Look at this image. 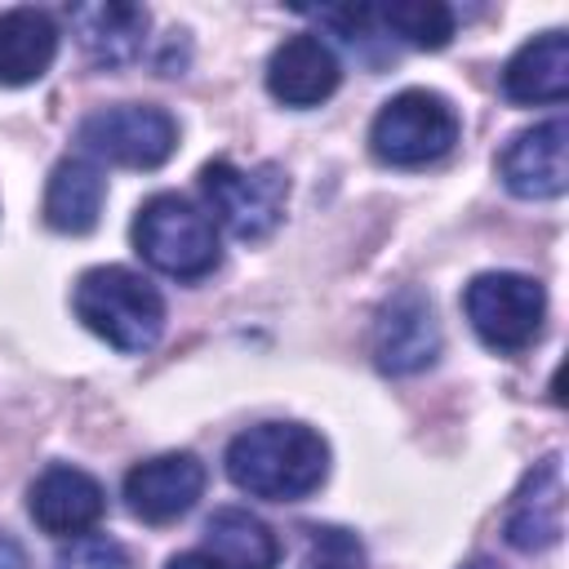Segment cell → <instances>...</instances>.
Listing matches in <instances>:
<instances>
[{"mask_svg":"<svg viewBox=\"0 0 569 569\" xmlns=\"http://www.w3.org/2000/svg\"><path fill=\"white\" fill-rule=\"evenodd\" d=\"M227 476L253 498L298 502L325 485L329 445L302 422H258L227 445Z\"/></svg>","mask_w":569,"mask_h":569,"instance_id":"obj_1","label":"cell"},{"mask_svg":"<svg viewBox=\"0 0 569 569\" xmlns=\"http://www.w3.org/2000/svg\"><path fill=\"white\" fill-rule=\"evenodd\" d=\"M76 316L116 351H151L164 333V298L129 267H93L76 280Z\"/></svg>","mask_w":569,"mask_h":569,"instance_id":"obj_2","label":"cell"},{"mask_svg":"<svg viewBox=\"0 0 569 569\" xmlns=\"http://www.w3.org/2000/svg\"><path fill=\"white\" fill-rule=\"evenodd\" d=\"M133 249L173 280H200L218 267V231L213 218L191 200L160 191L133 218Z\"/></svg>","mask_w":569,"mask_h":569,"instance_id":"obj_3","label":"cell"},{"mask_svg":"<svg viewBox=\"0 0 569 569\" xmlns=\"http://www.w3.org/2000/svg\"><path fill=\"white\" fill-rule=\"evenodd\" d=\"M453 142H458V111L431 89L396 93L391 102H382V111L369 124L373 156L396 169L431 164V160L449 156Z\"/></svg>","mask_w":569,"mask_h":569,"instance_id":"obj_4","label":"cell"},{"mask_svg":"<svg viewBox=\"0 0 569 569\" xmlns=\"http://www.w3.org/2000/svg\"><path fill=\"white\" fill-rule=\"evenodd\" d=\"M200 191L213 209V218L236 236V240H262L280 227L284 200H289V178L280 164H231V160H209L200 169Z\"/></svg>","mask_w":569,"mask_h":569,"instance_id":"obj_5","label":"cell"},{"mask_svg":"<svg viewBox=\"0 0 569 569\" xmlns=\"http://www.w3.org/2000/svg\"><path fill=\"white\" fill-rule=\"evenodd\" d=\"M462 311L476 329V338L502 356H516L538 342L542 316H547V293L533 276L520 271H485L467 284Z\"/></svg>","mask_w":569,"mask_h":569,"instance_id":"obj_6","label":"cell"},{"mask_svg":"<svg viewBox=\"0 0 569 569\" xmlns=\"http://www.w3.org/2000/svg\"><path fill=\"white\" fill-rule=\"evenodd\" d=\"M76 142L93 160H107L120 169H156L173 156L178 124L164 107L120 102V107H102V111L84 116L76 129Z\"/></svg>","mask_w":569,"mask_h":569,"instance_id":"obj_7","label":"cell"},{"mask_svg":"<svg viewBox=\"0 0 569 569\" xmlns=\"http://www.w3.org/2000/svg\"><path fill=\"white\" fill-rule=\"evenodd\" d=\"M440 356V325L422 289H400L373 320V360L382 373H418Z\"/></svg>","mask_w":569,"mask_h":569,"instance_id":"obj_8","label":"cell"},{"mask_svg":"<svg viewBox=\"0 0 569 569\" xmlns=\"http://www.w3.org/2000/svg\"><path fill=\"white\" fill-rule=\"evenodd\" d=\"M204 493V462L196 453H160L124 476V502L147 525H169Z\"/></svg>","mask_w":569,"mask_h":569,"instance_id":"obj_9","label":"cell"},{"mask_svg":"<svg viewBox=\"0 0 569 569\" xmlns=\"http://www.w3.org/2000/svg\"><path fill=\"white\" fill-rule=\"evenodd\" d=\"M565 142H569V124L560 116L516 133L507 142V151L498 156V173H502L507 191L520 196V200H556V196H565V187H569Z\"/></svg>","mask_w":569,"mask_h":569,"instance_id":"obj_10","label":"cell"},{"mask_svg":"<svg viewBox=\"0 0 569 569\" xmlns=\"http://www.w3.org/2000/svg\"><path fill=\"white\" fill-rule=\"evenodd\" d=\"M502 533L516 551H547L560 542V533H565V462H560V453H547L520 480V489L507 507Z\"/></svg>","mask_w":569,"mask_h":569,"instance_id":"obj_11","label":"cell"},{"mask_svg":"<svg viewBox=\"0 0 569 569\" xmlns=\"http://www.w3.org/2000/svg\"><path fill=\"white\" fill-rule=\"evenodd\" d=\"M67 18H71L76 44L84 49V58H89L93 67L120 71V67H129V62L142 58L147 27H151V13H147L142 4L89 0V4H71Z\"/></svg>","mask_w":569,"mask_h":569,"instance_id":"obj_12","label":"cell"},{"mask_svg":"<svg viewBox=\"0 0 569 569\" xmlns=\"http://www.w3.org/2000/svg\"><path fill=\"white\" fill-rule=\"evenodd\" d=\"M107 511L102 485L80 467H49L31 485V520L53 538H80L89 533Z\"/></svg>","mask_w":569,"mask_h":569,"instance_id":"obj_13","label":"cell"},{"mask_svg":"<svg viewBox=\"0 0 569 569\" xmlns=\"http://www.w3.org/2000/svg\"><path fill=\"white\" fill-rule=\"evenodd\" d=\"M342 71L320 36H289L267 62V89L284 107H316L338 89Z\"/></svg>","mask_w":569,"mask_h":569,"instance_id":"obj_14","label":"cell"},{"mask_svg":"<svg viewBox=\"0 0 569 569\" xmlns=\"http://www.w3.org/2000/svg\"><path fill=\"white\" fill-rule=\"evenodd\" d=\"M58 58V27L44 9H4L0 13V84H36Z\"/></svg>","mask_w":569,"mask_h":569,"instance_id":"obj_15","label":"cell"},{"mask_svg":"<svg viewBox=\"0 0 569 569\" xmlns=\"http://www.w3.org/2000/svg\"><path fill=\"white\" fill-rule=\"evenodd\" d=\"M502 93L511 102H565L569 93V36L542 31L529 44L516 49V58L502 71Z\"/></svg>","mask_w":569,"mask_h":569,"instance_id":"obj_16","label":"cell"},{"mask_svg":"<svg viewBox=\"0 0 569 569\" xmlns=\"http://www.w3.org/2000/svg\"><path fill=\"white\" fill-rule=\"evenodd\" d=\"M102 196H107V182H102L98 164H89L84 156H67L49 173V187H44V222L53 231H62V236H84V231L98 227Z\"/></svg>","mask_w":569,"mask_h":569,"instance_id":"obj_17","label":"cell"},{"mask_svg":"<svg viewBox=\"0 0 569 569\" xmlns=\"http://www.w3.org/2000/svg\"><path fill=\"white\" fill-rule=\"evenodd\" d=\"M204 542L222 569H276V560H280L276 533L258 516H249L244 507L213 511L204 525Z\"/></svg>","mask_w":569,"mask_h":569,"instance_id":"obj_18","label":"cell"},{"mask_svg":"<svg viewBox=\"0 0 569 569\" xmlns=\"http://www.w3.org/2000/svg\"><path fill=\"white\" fill-rule=\"evenodd\" d=\"M373 22L413 49H445L458 27L453 9L440 0H400V4L373 9Z\"/></svg>","mask_w":569,"mask_h":569,"instance_id":"obj_19","label":"cell"},{"mask_svg":"<svg viewBox=\"0 0 569 569\" xmlns=\"http://www.w3.org/2000/svg\"><path fill=\"white\" fill-rule=\"evenodd\" d=\"M53 569H129V551L107 533H80L58 551Z\"/></svg>","mask_w":569,"mask_h":569,"instance_id":"obj_20","label":"cell"},{"mask_svg":"<svg viewBox=\"0 0 569 569\" xmlns=\"http://www.w3.org/2000/svg\"><path fill=\"white\" fill-rule=\"evenodd\" d=\"M0 569H27V556H22L18 538H9L4 529H0Z\"/></svg>","mask_w":569,"mask_h":569,"instance_id":"obj_21","label":"cell"},{"mask_svg":"<svg viewBox=\"0 0 569 569\" xmlns=\"http://www.w3.org/2000/svg\"><path fill=\"white\" fill-rule=\"evenodd\" d=\"M164 569H222L209 551H182V556H173Z\"/></svg>","mask_w":569,"mask_h":569,"instance_id":"obj_22","label":"cell"},{"mask_svg":"<svg viewBox=\"0 0 569 569\" xmlns=\"http://www.w3.org/2000/svg\"><path fill=\"white\" fill-rule=\"evenodd\" d=\"M462 569H502V565H498V560H489V556H476V560H467Z\"/></svg>","mask_w":569,"mask_h":569,"instance_id":"obj_23","label":"cell"},{"mask_svg":"<svg viewBox=\"0 0 569 569\" xmlns=\"http://www.w3.org/2000/svg\"><path fill=\"white\" fill-rule=\"evenodd\" d=\"M325 569H347V565H325Z\"/></svg>","mask_w":569,"mask_h":569,"instance_id":"obj_24","label":"cell"}]
</instances>
